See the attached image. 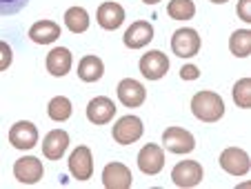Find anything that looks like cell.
<instances>
[{"instance_id":"6da1fadb","label":"cell","mask_w":251,"mask_h":189,"mask_svg":"<svg viewBox=\"0 0 251 189\" xmlns=\"http://www.w3.org/2000/svg\"><path fill=\"white\" fill-rule=\"evenodd\" d=\"M191 111L198 120L202 123H216L225 116V103L218 94H213V91H198L191 100Z\"/></svg>"},{"instance_id":"7a4b0ae2","label":"cell","mask_w":251,"mask_h":189,"mask_svg":"<svg viewBox=\"0 0 251 189\" xmlns=\"http://www.w3.org/2000/svg\"><path fill=\"white\" fill-rule=\"evenodd\" d=\"M220 167L231 176L249 174V169H251L249 154H247L245 149H240V147H227V149L220 154Z\"/></svg>"},{"instance_id":"3957f363","label":"cell","mask_w":251,"mask_h":189,"mask_svg":"<svg viewBox=\"0 0 251 189\" xmlns=\"http://www.w3.org/2000/svg\"><path fill=\"white\" fill-rule=\"evenodd\" d=\"M171 49H174L176 56L180 58H191L200 52V36L196 29H178V31L171 36Z\"/></svg>"},{"instance_id":"277c9868","label":"cell","mask_w":251,"mask_h":189,"mask_svg":"<svg viewBox=\"0 0 251 189\" xmlns=\"http://www.w3.org/2000/svg\"><path fill=\"white\" fill-rule=\"evenodd\" d=\"M162 145L171 154H189L196 147V138L182 127H169L162 134Z\"/></svg>"},{"instance_id":"5b68a950","label":"cell","mask_w":251,"mask_h":189,"mask_svg":"<svg viewBox=\"0 0 251 189\" xmlns=\"http://www.w3.org/2000/svg\"><path fill=\"white\" fill-rule=\"evenodd\" d=\"M171 180H174V185H178L182 189L196 187L202 180V165L196 161H180L171 171Z\"/></svg>"},{"instance_id":"8992f818","label":"cell","mask_w":251,"mask_h":189,"mask_svg":"<svg viewBox=\"0 0 251 189\" xmlns=\"http://www.w3.org/2000/svg\"><path fill=\"white\" fill-rule=\"evenodd\" d=\"M142 132H145V125L138 116H125L118 123L114 125V140L120 142V145H131V142L140 140Z\"/></svg>"},{"instance_id":"52a82bcc","label":"cell","mask_w":251,"mask_h":189,"mask_svg":"<svg viewBox=\"0 0 251 189\" xmlns=\"http://www.w3.org/2000/svg\"><path fill=\"white\" fill-rule=\"evenodd\" d=\"M69 171L78 180H89L94 176V156H91L89 147L80 145L71 151L69 156Z\"/></svg>"},{"instance_id":"ba28073f","label":"cell","mask_w":251,"mask_h":189,"mask_svg":"<svg viewBox=\"0 0 251 189\" xmlns=\"http://www.w3.org/2000/svg\"><path fill=\"white\" fill-rule=\"evenodd\" d=\"M169 71V58L162 52H149L140 58V74L147 81H160L162 76Z\"/></svg>"},{"instance_id":"9c48e42d","label":"cell","mask_w":251,"mask_h":189,"mask_svg":"<svg viewBox=\"0 0 251 189\" xmlns=\"http://www.w3.org/2000/svg\"><path fill=\"white\" fill-rule=\"evenodd\" d=\"M43 174H45L43 162H40L38 158H33V156L20 158V161H16V165H14L16 180L23 183V185H36L40 178H43Z\"/></svg>"},{"instance_id":"30bf717a","label":"cell","mask_w":251,"mask_h":189,"mask_svg":"<svg viewBox=\"0 0 251 189\" xmlns=\"http://www.w3.org/2000/svg\"><path fill=\"white\" fill-rule=\"evenodd\" d=\"M9 142L16 149H31L38 142V127L29 120H20L9 129Z\"/></svg>"},{"instance_id":"8fae6325","label":"cell","mask_w":251,"mask_h":189,"mask_svg":"<svg viewBox=\"0 0 251 189\" xmlns=\"http://www.w3.org/2000/svg\"><path fill=\"white\" fill-rule=\"evenodd\" d=\"M138 167H140L142 174L156 176L160 174V169L165 167V151L160 149L158 145H145L138 154Z\"/></svg>"},{"instance_id":"7c38bea8","label":"cell","mask_w":251,"mask_h":189,"mask_svg":"<svg viewBox=\"0 0 251 189\" xmlns=\"http://www.w3.org/2000/svg\"><path fill=\"white\" fill-rule=\"evenodd\" d=\"M125 45H127L129 49H142L145 45H149L153 40V27L151 23H147V20H138V23L129 25V29L125 31L123 36Z\"/></svg>"},{"instance_id":"4fadbf2b","label":"cell","mask_w":251,"mask_h":189,"mask_svg":"<svg viewBox=\"0 0 251 189\" xmlns=\"http://www.w3.org/2000/svg\"><path fill=\"white\" fill-rule=\"evenodd\" d=\"M102 185L107 189H129L131 187V171L123 162H109L102 171Z\"/></svg>"},{"instance_id":"5bb4252c","label":"cell","mask_w":251,"mask_h":189,"mask_svg":"<svg viewBox=\"0 0 251 189\" xmlns=\"http://www.w3.org/2000/svg\"><path fill=\"white\" fill-rule=\"evenodd\" d=\"M116 91H118V100L125 107H140L147 98V89L133 78H125Z\"/></svg>"},{"instance_id":"9a60e30c","label":"cell","mask_w":251,"mask_h":189,"mask_svg":"<svg viewBox=\"0 0 251 189\" xmlns=\"http://www.w3.org/2000/svg\"><path fill=\"white\" fill-rule=\"evenodd\" d=\"M114 116H116V105L107 96H98V98L89 100V105H87V118L94 125H107Z\"/></svg>"},{"instance_id":"2e32d148","label":"cell","mask_w":251,"mask_h":189,"mask_svg":"<svg viewBox=\"0 0 251 189\" xmlns=\"http://www.w3.org/2000/svg\"><path fill=\"white\" fill-rule=\"evenodd\" d=\"M67 147H69V134L62 132V129H53L45 136L43 142V154L49 158V161H60L65 156Z\"/></svg>"},{"instance_id":"e0dca14e","label":"cell","mask_w":251,"mask_h":189,"mask_svg":"<svg viewBox=\"0 0 251 189\" xmlns=\"http://www.w3.org/2000/svg\"><path fill=\"white\" fill-rule=\"evenodd\" d=\"M96 18H98V25L102 29L114 31V29H118L120 25L125 23V9L118 5V2H102V5L98 7Z\"/></svg>"},{"instance_id":"ac0fdd59","label":"cell","mask_w":251,"mask_h":189,"mask_svg":"<svg viewBox=\"0 0 251 189\" xmlns=\"http://www.w3.org/2000/svg\"><path fill=\"white\" fill-rule=\"evenodd\" d=\"M71 62H74V54L65 47H56L53 52L47 54V71L51 76H67L71 69Z\"/></svg>"},{"instance_id":"d6986e66","label":"cell","mask_w":251,"mask_h":189,"mask_svg":"<svg viewBox=\"0 0 251 189\" xmlns=\"http://www.w3.org/2000/svg\"><path fill=\"white\" fill-rule=\"evenodd\" d=\"M29 38L36 45H51L53 40L60 38V27L53 20H38V23L29 29Z\"/></svg>"},{"instance_id":"ffe728a7","label":"cell","mask_w":251,"mask_h":189,"mask_svg":"<svg viewBox=\"0 0 251 189\" xmlns=\"http://www.w3.org/2000/svg\"><path fill=\"white\" fill-rule=\"evenodd\" d=\"M104 74V65L98 56H85L78 65V76L85 82H98Z\"/></svg>"},{"instance_id":"44dd1931","label":"cell","mask_w":251,"mask_h":189,"mask_svg":"<svg viewBox=\"0 0 251 189\" xmlns=\"http://www.w3.org/2000/svg\"><path fill=\"white\" fill-rule=\"evenodd\" d=\"M65 25L71 33H85L89 29V14L82 7H71L65 14Z\"/></svg>"},{"instance_id":"7402d4cb","label":"cell","mask_w":251,"mask_h":189,"mask_svg":"<svg viewBox=\"0 0 251 189\" xmlns=\"http://www.w3.org/2000/svg\"><path fill=\"white\" fill-rule=\"evenodd\" d=\"M229 49L233 56L238 58H247L251 54V31L249 29H238L231 33L229 38Z\"/></svg>"},{"instance_id":"603a6c76","label":"cell","mask_w":251,"mask_h":189,"mask_svg":"<svg viewBox=\"0 0 251 189\" xmlns=\"http://www.w3.org/2000/svg\"><path fill=\"white\" fill-rule=\"evenodd\" d=\"M49 118L56 120V123H65V120L71 118V113H74V107H71V100L65 98V96H56V98L49 100Z\"/></svg>"},{"instance_id":"cb8c5ba5","label":"cell","mask_w":251,"mask_h":189,"mask_svg":"<svg viewBox=\"0 0 251 189\" xmlns=\"http://www.w3.org/2000/svg\"><path fill=\"white\" fill-rule=\"evenodd\" d=\"M167 14L176 20H189L196 16V5L194 0H171L167 5Z\"/></svg>"},{"instance_id":"d4e9b609","label":"cell","mask_w":251,"mask_h":189,"mask_svg":"<svg viewBox=\"0 0 251 189\" xmlns=\"http://www.w3.org/2000/svg\"><path fill=\"white\" fill-rule=\"evenodd\" d=\"M233 100L242 109L251 107V78H242L233 85Z\"/></svg>"},{"instance_id":"484cf974","label":"cell","mask_w":251,"mask_h":189,"mask_svg":"<svg viewBox=\"0 0 251 189\" xmlns=\"http://www.w3.org/2000/svg\"><path fill=\"white\" fill-rule=\"evenodd\" d=\"M27 5H29V0H0V16L20 14Z\"/></svg>"},{"instance_id":"4316f807","label":"cell","mask_w":251,"mask_h":189,"mask_svg":"<svg viewBox=\"0 0 251 189\" xmlns=\"http://www.w3.org/2000/svg\"><path fill=\"white\" fill-rule=\"evenodd\" d=\"M11 60H14V52H11V47L5 43V40H0V71H5L7 67L11 65Z\"/></svg>"},{"instance_id":"83f0119b","label":"cell","mask_w":251,"mask_h":189,"mask_svg":"<svg viewBox=\"0 0 251 189\" xmlns=\"http://www.w3.org/2000/svg\"><path fill=\"white\" fill-rule=\"evenodd\" d=\"M238 18L251 23V0H240L238 2Z\"/></svg>"},{"instance_id":"f1b7e54d","label":"cell","mask_w":251,"mask_h":189,"mask_svg":"<svg viewBox=\"0 0 251 189\" xmlns=\"http://www.w3.org/2000/svg\"><path fill=\"white\" fill-rule=\"evenodd\" d=\"M180 78L182 81H196V78H200V69L196 65H185L180 69Z\"/></svg>"},{"instance_id":"f546056e","label":"cell","mask_w":251,"mask_h":189,"mask_svg":"<svg viewBox=\"0 0 251 189\" xmlns=\"http://www.w3.org/2000/svg\"><path fill=\"white\" fill-rule=\"evenodd\" d=\"M142 2H147V5H156V2H160V0H142Z\"/></svg>"},{"instance_id":"4dcf8cb0","label":"cell","mask_w":251,"mask_h":189,"mask_svg":"<svg viewBox=\"0 0 251 189\" xmlns=\"http://www.w3.org/2000/svg\"><path fill=\"white\" fill-rule=\"evenodd\" d=\"M211 2H216V5H223V2H227V0H211Z\"/></svg>"}]
</instances>
